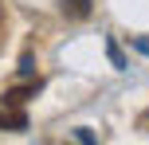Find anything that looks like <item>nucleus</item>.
<instances>
[{
	"mask_svg": "<svg viewBox=\"0 0 149 145\" xmlns=\"http://www.w3.org/2000/svg\"><path fill=\"white\" fill-rule=\"evenodd\" d=\"M63 16H71V20H86L90 8H94V0H59Z\"/></svg>",
	"mask_w": 149,
	"mask_h": 145,
	"instance_id": "obj_2",
	"label": "nucleus"
},
{
	"mask_svg": "<svg viewBox=\"0 0 149 145\" xmlns=\"http://www.w3.org/2000/svg\"><path fill=\"white\" fill-rule=\"evenodd\" d=\"M106 55H110V63H114L118 71H126V55H122V47L114 43V39H106Z\"/></svg>",
	"mask_w": 149,
	"mask_h": 145,
	"instance_id": "obj_3",
	"label": "nucleus"
},
{
	"mask_svg": "<svg viewBox=\"0 0 149 145\" xmlns=\"http://www.w3.org/2000/svg\"><path fill=\"white\" fill-rule=\"evenodd\" d=\"M74 137H79V141H86V145H90V141H94V133H90V130H86V126H82V130H74Z\"/></svg>",
	"mask_w": 149,
	"mask_h": 145,
	"instance_id": "obj_4",
	"label": "nucleus"
},
{
	"mask_svg": "<svg viewBox=\"0 0 149 145\" xmlns=\"http://www.w3.org/2000/svg\"><path fill=\"white\" fill-rule=\"evenodd\" d=\"M134 47H137L141 55H149V39H145V35H137V39H134Z\"/></svg>",
	"mask_w": 149,
	"mask_h": 145,
	"instance_id": "obj_5",
	"label": "nucleus"
},
{
	"mask_svg": "<svg viewBox=\"0 0 149 145\" xmlns=\"http://www.w3.org/2000/svg\"><path fill=\"white\" fill-rule=\"evenodd\" d=\"M0 20H4V12H0Z\"/></svg>",
	"mask_w": 149,
	"mask_h": 145,
	"instance_id": "obj_6",
	"label": "nucleus"
},
{
	"mask_svg": "<svg viewBox=\"0 0 149 145\" xmlns=\"http://www.w3.org/2000/svg\"><path fill=\"white\" fill-rule=\"evenodd\" d=\"M39 86H43V83L36 78V83H28V86H12V90H4V106H24L28 98H36Z\"/></svg>",
	"mask_w": 149,
	"mask_h": 145,
	"instance_id": "obj_1",
	"label": "nucleus"
}]
</instances>
